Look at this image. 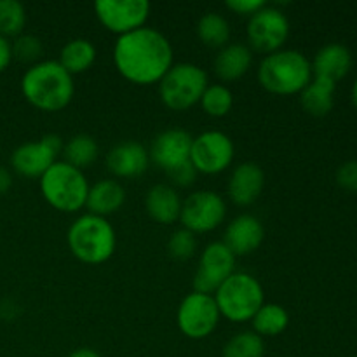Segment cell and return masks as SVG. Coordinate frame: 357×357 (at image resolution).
Listing matches in <instances>:
<instances>
[{"mask_svg":"<svg viewBox=\"0 0 357 357\" xmlns=\"http://www.w3.org/2000/svg\"><path fill=\"white\" fill-rule=\"evenodd\" d=\"M264 237L265 229L260 220L255 215L244 213V215L236 216L227 225L222 243L236 257H244V255H251L253 251H257L264 243Z\"/></svg>","mask_w":357,"mask_h":357,"instance_id":"obj_16","label":"cell"},{"mask_svg":"<svg viewBox=\"0 0 357 357\" xmlns=\"http://www.w3.org/2000/svg\"><path fill=\"white\" fill-rule=\"evenodd\" d=\"M236 146L232 138L223 131H204L192 142L190 162L202 174H218L232 164Z\"/></svg>","mask_w":357,"mask_h":357,"instance_id":"obj_11","label":"cell"},{"mask_svg":"<svg viewBox=\"0 0 357 357\" xmlns=\"http://www.w3.org/2000/svg\"><path fill=\"white\" fill-rule=\"evenodd\" d=\"M98 153H100V146H98L96 139L84 132L72 136L63 146V157H65L63 160L80 171L91 166L98 159Z\"/></svg>","mask_w":357,"mask_h":357,"instance_id":"obj_26","label":"cell"},{"mask_svg":"<svg viewBox=\"0 0 357 357\" xmlns=\"http://www.w3.org/2000/svg\"><path fill=\"white\" fill-rule=\"evenodd\" d=\"M220 310L215 296L192 291L181 300L176 312V323L181 333L192 340H202L216 330Z\"/></svg>","mask_w":357,"mask_h":357,"instance_id":"obj_8","label":"cell"},{"mask_svg":"<svg viewBox=\"0 0 357 357\" xmlns=\"http://www.w3.org/2000/svg\"><path fill=\"white\" fill-rule=\"evenodd\" d=\"M248 40L257 51L271 54L282 49L289 37V20L281 9L265 3L248 21Z\"/></svg>","mask_w":357,"mask_h":357,"instance_id":"obj_10","label":"cell"},{"mask_svg":"<svg viewBox=\"0 0 357 357\" xmlns=\"http://www.w3.org/2000/svg\"><path fill=\"white\" fill-rule=\"evenodd\" d=\"M150 3L146 0H98L94 2L100 23L112 33L121 35L145 26L150 16Z\"/></svg>","mask_w":357,"mask_h":357,"instance_id":"obj_14","label":"cell"},{"mask_svg":"<svg viewBox=\"0 0 357 357\" xmlns=\"http://www.w3.org/2000/svg\"><path fill=\"white\" fill-rule=\"evenodd\" d=\"M236 272V255L223 243L215 241L202 250L197 272L194 278V291L215 295L216 289Z\"/></svg>","mask_w":357,"mask_h":357,"instance_id":"obj_13","label":"cell"},{"mask_svg":"<svg viewBox=\"0 0 357 357\" xmlns=\"http://www.w3.org/2000/svg\"><path fill=\"white\" fill-rule=\"evenodd\" d=\"M66 243L77 260L87 265H100L110 260L115 253L117 236L107 218L86 213L72 222Z\"/></svg>","mask_w":357,"mask_h":357,"instance_id":"obj_4","label":"cell"},{"mask_svg":"<svg viewBox=\"0 0 357 357\" xmlns=\"http://www.w3.org/2000/svg\"><path fill=\"white\" fill-rule=\"evenodd\" d=\"M13 187V174L7 167L0 166V194H6Z\"/></svg>","mask_w":357,"mask_h":357,"instance_id":"obj_38","label":"cell"},{"mask_svg":"<svg viewBox=\"0 0 357 357\" xmlns=\"http://www.w3.org/2000/svg\"><path fill=\"white\" fill-rule=\"evenodd\" d=\"M351 96H352V103H354V107L357 108V79L354 80V84H352Z\"/></svg>","mask_w":357,"mask_h":357,"instance_id":"obj_40","label":"cell"},{"mask_svg":"<svg viewBox=\"0 0 357 357\" xmlns=\"http://www.w3.org/2000/svg\"><path fill=\"white\" fill-rule=\"evenodd\" d=\"M312 65V75L319 79L331 80L337 84L338 80L344 79L352 68V54L347 45L331 42V44L323 45L316 52L314 59L310 61Z\"/></svg>","mask_w":357,"mask_h":357,"instance_id":"obj_19","label":"cell"},{"mask_svg":"<svg viewBox=\"0 0 357 357\" xmlns=\"http://www.w3.org/2000/svg\"><path fill=\"white\" fill-rule=\"evenodd\" d=\"M253 65V52L246 44L239 42H229L225 47L218 49L213 68L215 73L225 82L241 79Z\"/></svg>","mask_w":357,"mask_h":357,"instance_id":"obj_22","label":"cell"},{"mask_svg":"<svg viewBox=\"0 0 357 357\" xmlns=\"http://www.w3.org/2000/svg\"><path fill=\"white\" fill-rule=\"evenodd\" d=\"M68 357H101L98 354L94 349H89V347H80V349H75V351L72 352Z\"/></svg>","mask_w":357,"mask_h":357,"instance_id":"obj_39","label":"cell"},{"mask_svg":"<svg viewBox=\"0 0 357 357\" xmlns=\"http://www.w3.org/2000/svg\"><path fill=\"white\" fill-rule=\"evenodd\" d=\"M192 135L181 128H169L160 131L150 146V160L160 169L169 173L174 167L190 160Z\"/></svg>","mask_w":357,"mask_h":357,"instance_id":"obj_15","label":"cell"},{"mask_svg":"<svg viewBox=\"0 0 357 357\" xmlns=\"http://www.w3.org/2000/svg\"><path fill=\"white\" fill-rule=\"evenodd\" d=\"M251 323L255 333L260 337H278L288 328L289 314L279 303H264L253 316Z\"/></svg>","mask_w":357,"mask_h":357,"instance_id":"obj_25","label":"cell"},{"mask_svg":"<svg viewBox=\"0 0 357 357\" xmlns=\"http://www.w3.org/2000/svg\"><path fill=\"white\" fill-rule=\"evenodd\" d=\"M107 167L117 178L142 176L150 164V153L139 142L128 139L112 146L107 153Z\"/></svg>","mask_w":357,"mask_h":357,"instance_id":"obj_17","label":"cell"},{"mask_svg":"<svg viewBox=\"0 0 357 357\" xmlns=\"http://www.w3.org/2000/svg\"><path fill=\"white\" fill-rule=\"evenodd\" d=\"M199 103L211 117H225L234 107V94L223 84H209Z\"/></svg>","mask_w":357,"mask_h":357,"instance_id":"obj_30","label":"cell"},{"mask_svg":"<svg viewBox=\"0 0 357 357\" xmlns=\"http://www.w3.org/2000/svg\"><path fill=\"white\" fill-rule=\"evenodd\" d=\"M265 187V173L257 162H243L234 167L227 183L229 199L237 206H250L260 197Z\"/></svg>","mask_w":357,"mask_h":357,"instance_id":"obj_18","label":"cell"},{"mask_svg":"<svg viewBox=\"0 0 357 357\" xmlns=\"http://www.w3.org/2000/svg\"><path fill=\"white\" fill-rule=\"evenodd\" d=\"M26 9L20 0H0V35L6 38L23 33Z\"/></svg>","mask_w":357,"mask_h":357,"instance_id":"obj_28","label":"cell"},{"mask_svg":"<svg viewBox=\"0 0 357 357\" xmlns=\"http://www.w3.org/2000/svg\"><path fill=\"white\" fill-rule=\"evenodd\" d=\"M197 174L199 173L195 171L194 164L188 160V162L171 169L169 173H167V176H169V180L173 181L176 187H190V185L195 181V178H197Z\"/></svg>","mask_w":357,"mask_h":357,"instance_id":"obj_34","label":"cell"},{"mask_svg":"<svg viewBox=\"0 0 357 357\" xmlns=\"http://www.w3.org/2000/svg\"><path fill=\"white\" fill-rule=\"evenodd\" d=\"M94 61H96V47L89 38H72L59 51L58 63L70 75L84 73L94 65Z\"/></svg>","mask_w":357,"mask_h":357,"instance_id":"obj_24","label":"cell"},{"mask_svg":"<svg viewBox=\"0 0 357 357\" xmlns=\"http://www.w3.org/2000/svg\"><path fill=\"white\" fill-rule=\"evenodd\" d=\"M265 6V0H227V7L241 16H253Z\"/></svg>","mask_w":357,"mask_h":357,"instance_id":"obj_35","label":"cell"},{"mask_svg":"<svg viewBox=\"0 0 357 357\" xmlns=\"http://www.w3.org/2000/svg\"><path fill=\"white\" fill-rule=\"evenodd\" d=\"M265 342L255 331H243L230 338L223 347V357H264Z\"/></svg>","mask_w":357,"mask_h":357,"instance_id":"obj_29","label":"cell"},{"mask_svg":"<svg viewBox=\"0 0 357 357\" xmlns=\"http://www.w3.org/2000/svg\"><path fill=\"white\" fill-rule=\"evenodd\" d=\"M209 86L208 73L195 63H176L159 80V96L167 108L183 112L201 101Z\"/></svg>","mask_w":357,"mask_h":357,"instance_id":"obj_7","label":"cell"},{"mask_svg":"<svg viewBox=\"0 0 357 357\" xmlns=\"http://www.w3.org/2000/svg\"><path fill=\"white\" fill-rule=\"evenodd\" d=\"M13 61V49H10L9 38L0 35V73L7 68Z\"/></svg>","mask_w":357,"mask_h":357,"instance_id":"obj_36","label":"cell"},{"mask_svg":"<svg viewBox=\"0 0 357 357\" xmlns=\"http://www.w3.org/2000/svg\"><path fill=\"white\" fill-rule=\"evenodd\" d=\"M10 49H13V58L20 59L21 63H38L40 56L44 54V44L38 37L30 33H21L10 42Z\"/></svg>","mask_w":357,"mask_h":357,"instance_id":"obj_31","label":"cell"},{"mask_svg":"<svg viewBox=\"0 0 357 357\" xmlns=\"http://www.w3.org/2000/svg\"><path fill=\"white\" fill-rule=\"evenodd\" d=\"M63 146L65 143L61 136L49 132L38 142H26L14 149L10 153V166L21 176L40 178L56 162V157L63 152Z\"/></svg>","mask_w":357,"mask_h":357,"instance_id":"obj_12","label":"cell"},{"mask_svg":"<svg viewBox=\"0 0 357 357\" xmlns=\"http://www.w3.org/2000/svg\"><path fill=\"white\" fill-rule=\"evenodd\" d=\"M114 63L126 80L138 86L159 84L173 66V45L162 31L142 26L117 37Z\"/></svg>","mask_w":357,"mask_h":357,"instance_id":"obj_1","label":"cell"},{"mask_svg":"<svg viewBox=\"0 0 357 357\" xmlns=\"http://www.w3.org/2000/svg\"><path fill=\"white\" fill-rule=\"evenodd\" d=\"M227 204L215 190H195L181 204L180 222L192 234H206L223 223Z\"/></svg>","mask_w":357,"mask_h":357,"instance_id":"obj_9","label":"cell"},{"mask_svg":"<svg viewBox=\"0 0 357 357\" xmlns=\"http://www.w3.org/2000/svg\"><path fill=\"white\" fill-rule=\"evenodd\" d=\"M257 75L264 89L279 96L302 93L314 77L310 59L296 49H279L267 54Z\"/></svg>","mask_w":357,"mask_h":357,"instance_id":"obj_3","label":"cell"},{"mask_svg":"<svg viewBox=\"0 0 357 357\" xmlns=\"http://www.w3.org/2000/svg\"><path fill=\"white\" fill-rule=\"evenodd\" d=\"M17 314V305L14 302H10V300H3L2 303H0V317L6 321H13L14 317H16Z\"/></svg>","mask_w":357,"mask_h":357,"instance_id":"obj_37","label":"cell"},{"mask_svg":"<svg viewBox=\"0 0 357 357\" xmlns=\"http://www.w3.org/2000/svg\"><path fill=\"white\" fill-rule=\"evenodd\" d=\"M195 250H197V239H195V234H192L190 230L178 229L171 234L167 251H169L174 260H188V258L194 257Z\"/></svg>","mask_w":357,"mask_h":357,"instance_id":"obj_32","label":"cell"},{"mask_svg":"<svg viewBox=\"0 0 357 357\" xmlns=\"http://www.w3.org/2000/svg\"><path fill=\"white\" fill-rule=\"evenodd\" d=\"M24 100L42 112H59L66 108L75 93L73 75L58 61L44 59L31 65L21 77Z\"/></svg>","mask_w":357,"mask_h":357,"instance_id":"obj_2","label":"cell"},{"mask_svg":"<svg viewBox=\"0 0 357 357\" xmlns=\"http://www.w3.org/2000/svg\"><path fill=\"white\" fill-rule=\"evenodd\" d=\"M337 183L349 192H357V160H347L337 169Z\"/></svg>","mask_w":357,"mask_h":357,"instance_id":"obj_33","label":"cell"},{"mask_svg":"<svg viewBox=\"0 0 357 357\" xmlns=\"http://www.w3.org/2000/svg\"><path fill=\"white\" fill-rule=\"evenodd\" d=\"M335 93H337V84L326 79H319V77H312L305 89L300 93V103H302L303 110L312 117H324L333 108Z\"/></svg>","mask_w":357,"mask_h":357,"instance_id":"obj_23","label":"cell"},{"mask_svg":"<svg viewBox=\"0 0 357 357\" xmlns=\"http://www.w3.org/2000/svg\"><path fill=\"white\" fill-rule=\"evenodd\" d=\"M181 204L183 201L173 185L157 183L145 195L146 213L153 222L162 223V225H171L180 220Z\"/></svg>","mask_w":357,"mask_h":357,"instance_id":"obj_20","label":"cell"},{"mask_svg":"<svg viewBox=\"0 0 357 357\" xmlns=\"http://www.w3.org/2000/svg\"><path fill=\"white\" fill-rule=\"evenodd\" d=\"M40 192L47 204L63 213H77L86 206L89 181L84 171L56 160L40 176Z\"/></svg>","mask_w":357,"mask_h":357,"instance_id":"obj_5","label":"cell"},{"mask_svg":"<svg viewBox=\"0 0 357 357\" xmlns=\"http://www.w3.org/2000/svg\"><path fill=\"white\" fill-rule=\"evenodd\" d=\"M352 357H357V356H352Z\"/></svg>","mask_w":357,"mask_h":357,"instance_id":"obj_41","label":"cell"},{"mask_svg":"<svg viewBox=\"0 0 357 357\" xmlns=\"http://www.w3.org/2000/svg\"><path fill=\"white\" fill-rule=\"evenodd\" d=\"M124 202L126 188L122 187L121 181L112 180V178H103V180L96 181L94 185H89L86 208L89 209L91 215L107 218L108 215L117 213Z\"/></svg>","mask_w":357,"mask_h":357,"instance_id":"obj_21","label":"cell"},{"mask_svg":"<svg viewBox=\"0 0 357 357\" xmlns=\"http://www.w3.org/2000/svg\"><path fill=\"white\" fill-rule=\"evenodd\" d=\"M230 23L218 13L202 14L197 23V35L208 47L222 49L230 42Z\"/></svg>","mask_w":357,"mask_h":357,"instance_id":"obj_27","label":"cell"},{"mask_svg":"<svg viewBox=\"0 0 357 357\" xmlns=\"http://www.w3.org/2000/svg\"><path fill=\"white\" fill-rule=\"evenodd\" d=\"M213 296L220 316L232 323H248L265 303L264 286L248 272H234Z\"/></svg>","mask_w":357,"mask_h":357,"instance_id":"obj_6","label":"cell"}]
</instances>
